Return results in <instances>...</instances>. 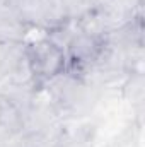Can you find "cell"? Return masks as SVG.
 I'll use <instances>...</instances> for the list:
<instances>
[{"mask_svg":"<svg viewBox=\"0 0 145 147\" xmlns=\"http://www.w3.org/2000/svg\"><path fill=\"white\" fill-rule=\"evenodd\" d=\"M24 51L28 69L31 74V82L34 87L46 86L51 79L63 74L67 69L65 48L50 38L38 39L24 46Z\"/></svg>","mask_w":145,"mask_h":147,"instance_id":"6da1fadb","label":"cell"}]
</instances>
